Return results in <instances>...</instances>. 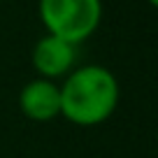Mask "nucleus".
<instances>
[{"mask_svg": "<svg viewBox=\"0 0 158 158\" xmlns=\"http://www.w3.org/2000/svg\"><path fill=\"white\" fill-rule=\"evenodd\" d=\"M19 109L35 123H49L60 116V89L51 79H33L19 91Z\"/></svg>", "mask_w": 158, "mask_h": 158, "instance_id": "nucleus-4", "label": "nucleus"}, {"mask_svg": "<svg viewBox=\"0 0 158 158\" xmlns=\"http://www.w3.org/2000/svg\"><path fill=\"white\" fill-rule=\"evenodd\" d=\"M102 0H37V16L44 33L81 44L102 23Z\"/></svg>", "mask_w": 158, "mask_h": 158, "instance_id": "nucleus-2", "label": "nucleus"}, {"mask_svg": "<svg viewBox=\"0 0 158 158\" xmlns=\"http://www.w3.org/2000/svg\"><path fill=\"white\" fill-rule=\"evenodd\" d=\"M147 5H151V7H156V5H158V0H147Z\"/></svg>", "mask_w": 158, "mask_h": 158, "instance_id": "nucleus-5", "label": "nucleus"}, {"mask_svg": "<svg viewBox=\"0 0 158 158\" xmlns=\"http://www.w3.org/2000/svg\"><path fill=\"white\" fill-rule=\"evenodd\" d=\"M77 44L65 42V40L56 37V35L44 33L35 42L30 60H33L35 72L42 79H63L68 72L77 68Z\"/></svg>", "mask_w": 158, "mask_h": 158, "instance_id": "nucleus-3", "label": "nucleus"}, {"mask_svg": "<svg viewBox=\"0 0 158 158\" xmlns=\"http://www.w3.org/2000/svg\"><path fill=\"white\" fill-rule=\"evenodd\" d=\"M60 89V116L81 128L105 123L118 107L121 86L116 74L98 63L77 65L63 77Z\"/></svg>", "mask_w": 158, "mask_h": 158, "instance_id": "nucleus-1", "label": "nucleus"}]
</instances>
